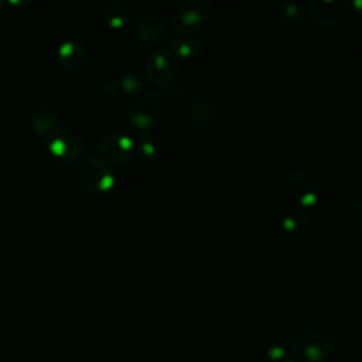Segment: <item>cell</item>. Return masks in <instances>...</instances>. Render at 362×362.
<instances>
[{"label":"cell","mask_w":362,"mask_h":362,"mask_svg":"<svg viewBox=\"0 0 362 362\" xmlns=\"http://www.w3.org/2000/svg\"><path fill=\"white\" fill-rule=\"evenodd\" d=\"M212 7L205 0H181L171 8L174 27L184 35H194L208 27Z\"/></svg>","instance_id":"6da1fadb"},{"label":"cell","mask_w":362,"mask_h":362,"mask_svg":"<svg viewBox=\"0 0 362 362\" xmlns=\"http://www.w3.org/2000/svg\"><path fill=\"white\" fill-rule=\"evenodd\" d=\"M78 185L92 194L107 192L115 184V175L107 163L102 158L92 157L81 161L76 170Z\"/></svg>","instance_id":"7a4b0ae2"},{"label":"cell","mask_w":362,"mask_h":362,"mask_svg":"<svg viewBox=\"0 0 362 362\" xmlns=\"http://www.w3.org/2000/svg\"><path fill=\"white\" fill-rule=\"evenodd\" d=\"M291 351L298 362H322L331 354L332 344L324 334L308 331L294 338Z\"/></svg>","instance_id":"3957f363"},{"label":"cell","mask_w":362,"mask_h":362,"mask_svg":"<svg viewBox=\"0 0 362 362\" xmlns=\"http://www.w3.org/2000/svg\"><path fill=\"white\" fill-rule=\"evenodd\" d=\"M47 144L55 158L64 163H74L82 157L83 144L81 137L69 127H57L48 137Z\"/></svg>","instance_id":"277c9868"},{"label":"cell","mask_w":362,"mask_h":362,"mask_svg":"<svg viewBox=\"0 0 362 362\" xmlns=\"http://www.w3.org/2000/svg\"><path fill=\"white\" fill-rule=\"evenodd\" d=\"M320 191V182L310 171L296 170L290 175L288 195L294 202L303 206H311L318 201Z\"/></svg>","instance_id":"5b68a950"},{"label":"cell","mask_w":362,"mask_h":362,"mask_svg":"<svg viewBox=\"0 0 362 362\" xmlns=\"http://www.w3.org/2000/svg\"><path fill=\"white\" fill-rule=\"evenodd\" d=\"M129 119L137 129H148L160 115V103L153 92H139L129 105Z\"/></svg>","instance_id":"8992f818"},{"label":"cell","mask_w":362,"mask_h":362,"mask_svg":"<svg viewBox=\"0 0 362 362\" xmlns=\"http://www.w3.org/2000/svg\"><path fill=\"white\" fill-rule=\"evenodd\" d=\"M165 30V18L163 8L156 3L144 4L137 16L136 31L137 35L146 41L151 42L161 37L163 31Z\"/></svg>","instance_id":"52a82bcc"},{"label":"cell","mask_w":362,"mask_h":362,"mask_svg":"<svg viewBox=\"0 0 362 362\" xmlns=\"http://www.w3.org/2000/svg\"><path fill=\"white\" fill-rule=\"evenodd\" d=\"M28 120L34 132L44 140H47V137L58 127L57 110L54 105L45 99H40L33 103L28 113Z\"/></svg>","instance_id":"ba28073f"},{"label":"cell","mask_w":362,"mask_h":362,"mask_svg":"<svg viewBox=\"0 0 362 362\" xmlns=\"http://www.w3.org/2000/svg\"><path fill=\"white\" fill-rule=\"evenodd\" d=\"M133 150V141L126 134H107L103 137L99 146L102 160L110 164L124 163Z\"/></svg>","instance_id":"9c48e42d"},{"label":"cell","mask_w":362,"mask_h":362,"mask_svg":"<svg viewBox=\"0 0 362 362\" xmlns=\"http://www.w3.org/2000/svg\"><path fill=\"white\" fill-rule=\"evenodd\" d=\"M175 55L170 49L154 52L147 62V76L154 83H164L175 74Z\"/></svg>","instance_id":"30bf717a"},{"label":"cell","mask_w":362,"mask_h":362,"mask_svg":"<svg viewBox=\"0 0 362 362\" xmlns=\"http://www.w3.org/2000/svg\"><path fill=\"white\" fill-rule=\"evenodd\" d=\"M310 10L320 24H338L348 14V4L344 1H311Z\"/></svg>","instance_id":"8fae6325"},{"label":"cell","mask_w":362,"mask_h":362,"mask_svg":"<svg viewBox=\"0 0 362 362\" xmlns=\"http://www.w3.org/2000/svg\"><path fill=\"white\" fill-rule=\"evenodd\" d=\"M57 58L59 65L69 72L81 71L86 62L83 47L75 41H66L61 44L57 49Z\"/></svg>","instance_id":"7c38bea8"},{"label":"cell","mask_w":362,"mask_h":362,"mask_svg":"<svg viewBox=\"0 0 362 362\" xmlns=\"http://www.w3.org/2000/svg\"><path fill=\"white\" fill-rule=\"evenodd\" d=\"M290 348H291V344L280 329H276V328L270 329L264 332L262 338V349L264 355H267L273 361L283 359L287 355Z\"/></svg>","instance_id":"4fadbf2b"},{"label":"cell","mask_w":362,"mask_h":362,"mask_svg":"<svg viewBox=\"0 0 362 362\" xmlns=\"http://www.w3.org/2000/svg\"><path fill=\"white\" fill-rule=\"evenodd\" d=\"M103 16L112 28H120L127 18L126 6L119 0H112L105 4Z\"/></svg>","instance_id":"5bb4252c"},{"label":"cell","mask_w":362,"mask_h":362,"mask_svg":"<svg viewBox=\"0 0 362 362\" xmlns=\"http://www.w3.org/2000/svg\"><path fill=\"white\" fill-rule=\"evenodd\" d=\"M202 49V44L198 40L189 38V37H182L173 40L170 42V51L174 55H180L182 58H189L197 54H199Z\"/></svg>","instance_id":"9a60e30c"},{"label":"cell","mask_w":362,"mask_h":362,"mask_svg":"<svg viewBox=\"0 0 362 362\" xmlns=\"http://www.w3.org/2000/svg\"><path fill=\"white\" fill-rule=\"evenodd\" d=\"M281 23L288 28H297L304 23V13L301 6L294 3L284 4L279 11Z\"/></svg>","instance_id":"2e32d148"},{"label":"cell","mask_w":362,"mask_h":362,"mask_svg":"<svg viewBox=\"0 0 362 362\" xmlns=\"http://www.w3.org/2000/svg\"><path fill=\"white\" fill-rule=\"evenodd\" d=\"M139 148L146 158H156L160 153V140L156 134L144 132L139 137Z\"/></svg>","instance_id":"e0dca14e"},{"label":"cell","mask_w":362,"mask_h":362,"mask_svg":"<svg viewBox=\"0 0 362 362\" xmlns=\"http://www.w3.org/2000/svg\"><path fill=\"white\" fill-rule=\"evenodd\" d=\"M310 218L304 212H294L284 218L283 226L287 232H303L308 226Z\"/></svg>","instance_id":"ac0fdd59"},{"label":"cell","mask_w":362,"mask_h":362,"mask_svg":"<svg viewBox=\"0 0 362 362\" xmlns=\"http://www.w3.org/2000/svg\"><path fill=\"white\" fill-rule=\"evenodd\" d=\"M349 199H351V205L355 209V212L362 215V178H359L358 181H355L352 184Z\"/></svg>","instance_id":"d6986e66"},{"label":"cell","mask_w":362,"mask_h":362,"mask_svg":"<svg viewBox=\"0 0 362 362\" xmlns=\"http://www.w3.org/2000/svg\"><path fill=\"white\" fill-rule=\"evenodd\" d=\"M143 83L140 81V78L134 74H130V75H126L122 78L120 81V88H123L127 93H136L141 89Z\"/></svg>","instance_id":"ffe728a7"},{"label":"cell","mask_w":362,"mask_h":362,"mask_svg":"<svg viewBox=\"0 0 362 362\" xmlns=\"http://www.w3.org/2000/svg\"><path fill=\"white\" fill-rule=\"evenodd\" d=\"M354 6H355V7H356V10L362 14V1H355V3H354Z\"/></svg>","instance_id":"44dd1931"},{"label":"cell","mask_w":362,"mask_h":362,"mask_svg":"<svg viewBox=\"0 0 362 362\" xmlns=\"http://www.w3.org/2000/svg\"><path fill=\"white\" fill-rule=\"evenodd\" d=\"M286 362H297V361H294V359H288V361H286Z\"/></svg>","instance_id":"7402d4cb"}]
</instances>
